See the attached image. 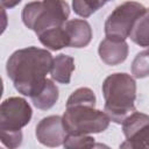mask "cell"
Instances as JSON below:
<instances>
[{
  "mask_svg": "<svg viewBox=\"0 0 149 149\" xmlns=\"http://www.w3.org/2000/svg\"><path fill=\"white\" fill-rule=\"evenodd\" d=\"M52 55L37 47H28L14 51L6 64L8 78L16 91L29 98L36 95L47 81L52 66Z\"/></svg>",
  "mask_w": 149,
  "mask_h": 149,
  "instance_id": "1",
  "label": "cell"
},
{
  "mask_svg": "<svg viewBox=\"0 0 149 149\" xmlns=\"http://www.w3.org/2000/svg\"><path fill=\"white\" fill-rule=\"evenodd\" d=\"M105 99L104 112L109 120L122 123L135 111L136 83L135 79L125 72H115L105 78L102 83Z\"/></svg>",
  "mask_w": 149,
  "mask_h": 149,
  "instance_id": "2",
  "label": "cell"
},
{
  "mask_svg": "<svg viewBox=\"0 0 149 149\" xmlns=\"http://www.w3.org/2000/svg\"><path fill=\"white\" fill-rule=\"evenodd\" d=\"M70 15V8L65 1H33L22 9V22L28 29L38 36L47 30L65 24Z\"/></svg>",
  "mask_w": 149,
  "mask_h": 149,
  "instance_id": "3",
  "label": "cell"
},
{
  "mask_svg": "<svg viewBox=\"0 0 149 149\" xmlns=\"http://www.w3.org/2000/svg\"><path fill=\"white\" fill-rule=\"evenodd\" d=\"M68 135H90L101 133L109 126L108 115L93 106L66 107L62 116Z\"/></svg>",
  "mask_w": 149,
  "mask_h": 149,
  "instance_id": "4",
  "label": "cell"
},
{
  "mask_svg": "<svg viewBox=\"0 0 149 149\" xmlns=\"http://www.w3.org/2000/svg\"><path fill=\"white\" fill-rule=\"evenodd\" d=\"M146 7L136 1H126L108 15L105 22L106 38L114 41H126L129 37L136 20L143 14Z\"/></svg>",
  "mask_w": 149,
  "mask_h": 149,
  "instance_id": "5",
  "label": "cell"
},
{
  "mask_svg": "<svg viewBox=\"0 0 149 149\" xmlns=\"http://www.w3.org/2000/svg\"><path fill=\"white\" fill-rule=\"evenodd\" d=\"M30 105L20 97H10L0 106V130H21L31 119Z\"/></svg>",
  "mask_w": 149,
  "mask_h": 149,
  "instance_id": "6",
  "label": "cell"
},
{
  "mask_svg": "<svg viewBox=\"0 0 149 149\" xmlns=\"http://www.w3.org/2000/svg\"><path fill=\"white\" fill-rule=\"evenodd\" d=\"M37 141L49 148H56L64 144L68 133L59 115H50L43 118L36 126L35 132Z\"/></svg>",
  "mask_w": 149,
  "mask_h": 149,
  "instance_id": "7",
  "label": "cell"
},
{
  "mask_svg": "<svg viewBox=\"0 0 149 149\" xmlns=\"http://www.w3.org/2000/svg\"><path fill=\"white\" fill-rule=\"evenodd\" d=\"M69 38V47L85 48L92 40V28L84 19L68 20L64 24Z\"/></svg>",
  "mask_w": 149,
  "mask_h": 149,
  "instance_id": "8",
  "label": "cell"
},
{
  "mask_svg": "<svg viewBox=\"0 0 149 149\" xmlns=\"http://www.w3.org/2000/svg\"><path fill=\"white\" fill-rule=\"evenodd\" d=\"M128 44L126 41H114L105 38L100 42L98 52L100 59L107 65H118L126 61L128 56Z\"/></svg>",
  "mask_w": 149,
  "mask_h": 149,
  "instance_id": "9",
  "label": "cell"
},
{
  "mask_svg": "<svg viewBox=\"0 0 149 149\" xmlns=\"http://www.w3.org/2000/svg\"><path fill=\"white\" fill-rule=\"evenodd\" d=\"M74 70V61L71 56L59 54L54 57L52 66L50 70L51 79L59 84H69L71 80V74Z\"/></svg>",
  "mask_w": 149,
  "mask_h": 149,
  "instance_id": "10",
  "label": "cell"
},
{
  "mask_svg": "<svg viewBox=\"0 0 149 149\" xmlns=\"http://www.w3.org/2000/svg\"><path fill=\"white\" fill-rule=\"evenodd\" d=\"M58 97H59L58 87L52 81V79H47L42 90L30 99L36 108L47 111V109H50L57 102Z\"/></svg>",
  "mask_w": 149,
  "mask_h": 149,
  "instance_id": "11",
  "label": "cell"
},
{
  "mask_svg": "<svg viewBox=\"0 0 149 149\" xmlns=\"http://www.w3.org/2000/svg\"><path fill=\"white\" fill-rule=\"evenodd\" d=\"M37 37L47 49H50L52 51L61 50L63 48L69 47V38H68V34L65 31L64 26L47 30L43 34L38 35Z\"/></svg>",
  "mask_w": 149,
  "mask_h": 149,
  "instance_id": "12",
  "label": "cell"
},
{
  "mask_svg": "<svg viewBox=\"0 0 149 149\" xmlns=\"http://www.w3.org/2000/svg\"><path fill=\"white\" fill-rule=\"evenodd\" d=\"M129 38L140 47H149V8L134 23Z\"/></svg>",
  "mask_w": 149,
  "mask_h": 149,
  "instance_id": "13",
  "label": "cell"
},
{
  "mask_svg": "<svg viewBox=\"0 0 149 149\" xmlns=\"http://www.w3.org/2000/svg\"><path fill=\"white\" fill-rule=\"evenodd\" d=\"M63 146L65 149H111L90 135H68Z\"/></svg>",
  "mask_w": 149,
  "mask_h": 149,
  "instance_id": "14",
  "label": "cell"
},
{
  "mask_svg": "<svg viewBox=\"0 0 149 149\" xmlns=\"http://www.w3.org/2000/svg\"><path fill=\"white\" fill-rule=\"evenodd\" d=\"M147 125H149V115L141 112H134L122 122V130L126 139L133 136Z\"/></svg>",
  "mask_w": 149,
  "mask_h": 149,
  "instance_id": "15",
  "label": "cell"
},
{
  "mask_svg": "<svg viewBox=\"0 0 149 149\" xmlns=\"http://www.w3.org/2000/svg\"><path fill=\"white\" fill-rule=\"evenodd\" d=\"M95 106V95L94 92L88 87H79L71 93L68 98L66 107L71 106Z\"/></svg>",
  "mask_w": 149,
  "mask_h": 149,
  "instance_id": "16",
  "label": "cell"
},
{
  "mask_svg": "<svg viewBox=\"0 0 149 149\" xmlns=\"http://www.w3.org/2000/svg\"><path fill=\"white\" fill-rule=\"evenodd\" d=\"M119 149H149V125L126 139V141L120 144Z\"/></svg>",
  "mask_w": 149,
  "mask_h": 149,
  "instance_id": "17",
  "label": "cell"
},
{
  "mask_svg": "<svg viewBox=\"0 0 149 149\" xmlns=\"http://www.w3.org/2000/svg\"><path fill=\"white\" fill-rule=\"evenodd\" d=\"M132 74L135 78L149 76V48L139 52L132 63Z\"/></svg>",
  "mask_w": 149,
  "mask_h": 149,
  "instance_id": "18",
  "label": "cell"
},
{
  "mask_svg": "<svg viewBox=\"0 0 149 149\" xmlns=\"http://www.w3.org/2000/svg\"><path fill=\"white\" fill-rule=\"evenodd\" d=\"M106 5V1H91V0H74L72 2V8L74 13L81 17H88L94 12L100 9Z\"/></svg>",
  "mask_w": 149,
  "mask_h": 149,
  "instance_id": "19",
  "label": "cell"
},
{
  "mask_svg": "<svg viewBox=\"0 0 149 149\" xmlns=\"http://www.w3.org/2000/svg\"><path fill=\"white\" fill-rule=\"evenodd\" d=\"M22 132L0 130V140L2 144L8 149H17L22 143Z\"/></svg>",
  "mask_w": 149,
  "mask_h": 149,
  "instance_id": "20",
  "label": "cell"
},
{
  "mask_svg": "<svg viewBox=\"0 0 149 149\" xmlns=\"http://www.w3.org/2000/svg\"><path fill=\"white\" fill-rule=\"evenodd\" d=\"M1 149H3V148H1Z\"/></svg>",
  "mask_w": 149,
  "mask_h": 149,
  "instance_id": "21",
  "label": "cell"
}]
</instances>
